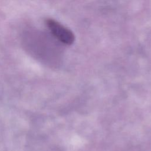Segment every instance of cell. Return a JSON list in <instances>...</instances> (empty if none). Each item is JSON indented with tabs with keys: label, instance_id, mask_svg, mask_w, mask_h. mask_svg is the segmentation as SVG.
<instances>
[{
	"label": "cell",
	"instance_id": "6da1fadb",
	"mask_svg": "<svg viewBox=\"0 0 151 151\" xmlns=\"http://www.w3.org/2000/svg\"><path fill=\"white\" fill-rule=\"evenodd\" d=\"M46 24L51 34L62 43L70 45L74 42L75 37L73 32L58 22L48 19L46 21Z\"/></svg>",
	"mask_w": 151,
	"mask_h": 151
}]
</instances>
